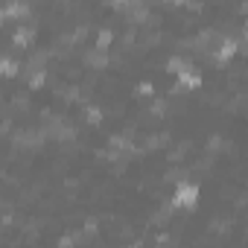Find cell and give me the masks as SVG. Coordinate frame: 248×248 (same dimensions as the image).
<instances>
[{
    "mask_svg": "<svg viewBox=\"0 0 248 248\" xmlns=\"http://www.w3.org/2000/svg\"><path fill=\"white\" fill-rule=\"evenodd\" d=\"M202 202V184L190 181L187 175L175 181L172 193H170V210L172 213H193Z\"/></svg>",
    "mask_w": 248,
    "mask_h": 248,
    "instance_id": "cell-1",
    "label": "cell"
},
{
    "mask_svg": "<svg viewBox=\"0 0 248 248\" xmlns=\"http://www.w3.org/2000/svg\"><path fill=\"white\" fill-rule=\"evenodd\" d=\"M242 50L239 44V35H219V41L207 50V59L216 64V67H225L228 62H233V56Z\"/></svg>",
    "mask_w": 248,
    "mask_h": 248,
    "instance_id": "cell-2",
    "label": "cell"
},
{
    "mask_svg": "<svg viewBox=\"0 0 248 248\" xmlns=\"http://www.w3.org/2000/svg\"><path fill=\"white\" fill-rule=\"evenodd\" d=\"M175 79V93H181V91H199L202 85H204V76H202V70L196 67V64H190L187 70H181L178 76H172Z\"/></svg>",
    "mask_w": 248,
    "mask_h": 248,
    "instance_id": "cell-3",
    "label": "cell"
},
{
    "mask_svg": "<svg viewBox=\"0 0 248 248\" xmlns=\"http://www.w3.org/2000/svg\"><path fill=\"white\" fill-rule=\"evenodd\" d=\"M27 18H32L30 0H9L0 12V21H27Z\"/></svg>",
    "mask_w": 248,
    "mask_h": 248,
    "instance_id": "cell-4",
    "label": "cell"
},
{
    "mask_svg": "<svg viewBox=\"0 0 248 248\" xmlns=\"http://www.w3.org/2000/svg\"><path fill=\"white\" fill-rule=\"evenodd\" d=\"M32 41H35V27H30V24L24 27V24H21V27L12 32V41H9V44H12L15 50H27V47H32Z\"/></svg>",
    "mask_w": 248,
    "mask_h": 248,
    "instance_id": "cell-5",
    "label": "cell"
},
{
    "mask_svg": "<svg viewBox=\"0 0 248 248\" xmlns=\"http://www.w3.org/2000/svg\"><path fill=\"white\" fill-rule=\"evenodd\" d=\"M82 62H85L88 67H93V70H105V67L114 62V56H108L105 50H96V47H93V50H88V53L82 56Z\"/></svg>",
    "mask_w": 248,
    "mask_h": 248,
    "instance_id": "cell-6",
    "label": "cell"
},
{
    "mask_svg": "<svg viewBox=\"0 0 248 248\" xmlns=\"http://www.w3.org/2000/svg\"><path fill=\"white\" fill-rule=\"evenodd\" d=\"M30 76H27V85L32 88V91H41V88H47V82H50V76H47V67H35V70H27Z\"/></svg>",
    "mask_w": 248,
    "mask_h": 248,
    "instance_id": "cell-7",
    "label": "cell"
},
{
    "mask_svg": "<svg viewBox=\"0 0 248 248\" xmlns=\"http://www.w3.org/2000/svg\"><path fill=\"white\" fill-rule=\"evenodd\" d=\"M21 70H24V62H18V59H12V56H3V59H0V73H3L6 79H15Z\"/></svg>",
    "mask_w": 248,
    "mask_h": 248,
    "instance_id": "cell-8",
    "label": "cell"
},
{
    "mask_svg": "<svg viewBox=\"0 0 248 248\" xmlns=\"http://www.w3.org/2000/svg\"><path fill=\"white\" fill-rule=\"evenodd\" d=\"M190 64H193V62H190V59H184V56H170V59L164 62V70H167L170 76H178V73H181V70H187Z\"/></svg>",
    "mask_w": 248,
    "mask_h": 248,
    "instance_id": "cell-9",
    "label": "cell"
},
{
    "mask_svg": "<svg viewBox=\"0 0 248 248\" xmlns=\"http://www.w3.org/2000/svg\"><path fill=\"white\" fill-rule=\"evenodd\" d=\"M114 38H117V35H114V30L102 27V30L96 32V38H93V47H96V50H105V53H108V50H111V44H114Z\"/></svg>",
    "mask_w": 248,
    "mask_h": 248,
    "instance_id": "cell-10",
    "label": "cell"
},
{
    "mask_svg": "<svg viewBox=\"0 0 248 248\" xmlns=\"http://www.w3.org/2000/svg\"><path fill=\"white\" fill-rule=\"evenodd\" d=\"M102 120H105V111L99 108V105H88L85 108V123H88V126H102Z\"/></svg>",
    "mask_w": 248,
    "mask_h": 248,
    "instance_id": "cell-11",
    "label": "cell"
},
{
    "mask_svg": "<svg viewBox=\"0 0 248 248\" xmlns=\"http://www.w3.org/2000/svg\"><path fill=\"white\" fill-rule=\"evenodd\" d=\"M152 93H155V85H152V82H138V85H132V96H135V99L152 96Z\"/></svg>",
    "mask_w": 248,
    "mask_h": 248,
    "instance_id": "cell-12",
    "label": "cell"
},
{
    "mask_svg": "<svg viewBox=\"0 0 248 248\" xmlns=\"http://www.w3.org/2000/svg\"><path fill=\"white\" fill-rule=\"evenodd\" d=\"M167 108H170V102H167V99H155V102L149 105V114H152V117H164V114H167Z\"/></svg>",
    "mask_w": 248,
    "mask_h": 248,
    "instance_id": "cell-13",
    "label": "cell"
},
{
    "mask_svg": "<svg viewBox=\"0 0 248 248\" xmlns=\"http://www.w3.org/2000/svg\"><path fill=\"white\" fill-rule=\"evenodd\" d=\"M239 15H248V0H245L242 6H239Z\"/></svg>",
    "mask_w": 248,
    "mask_h": 248,
    "instance_id": "cell-14",
    "label": "cell"
}]
</instances>
